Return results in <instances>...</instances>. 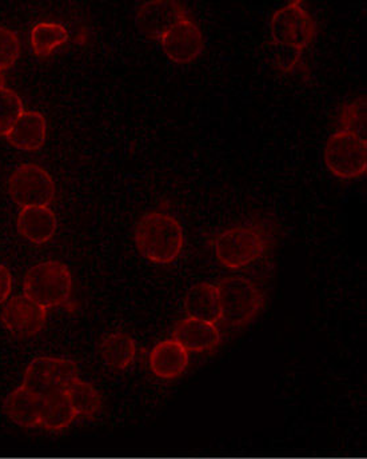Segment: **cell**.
<instances>
[{"label": "cell", "instance_id": "d6986e66", "mask_svg": "<svg viewBox=\"0 0 367 459\" xmlns=\"http://www.w3.org/2000/svg\"><path fill=\"white\" fill-rule=\"evenodd\" d=\"M100 354L107 368L114 371L126 370L135 359V341L125 333H112L100 342Z\"/></svg>", "mask_w": 367, "mask_h": 459}, {"label": "cell", "instance_id": "603a6c76", "mask_svg": "<svg viewBox=\"0 0 367 459\" xmlns=\"http://www.w3.org/2000/svg\"><path fill=\"white\" fill-rule=\"evenodd\" d=\"M24 113L23 102L13 90L0 89V136H5Z\"/></svg>", "mask_w": 367, "mask_h": 459}, {"label": "cell", "instance_id": "30bf717a", "mask_svg": "<svg viewBox=\"0 0 367 459\" xmlns=\"http://www.w3.org/2000/svg\"><path fill=\"white\" fill-rule=\"evenodd\" d=\"M0 321L13 337L31 338L45 329L48 310L26 295H18L5 302Z\"/></svg>", "mask_w": 367, "mask_h": 459}, {"label": "cell", "instance_id": "52a82bcc", "mask_svg": "<svg viewBox=\"0 0 367 459\" xmlns=\"http://www.w3.org/2000/svg\"><path fill=\"white\" fill-rule=\"evenodd\" d=\"M8 195L22 209L48 207L55 199V182L45 169L32 163L19 166L11 174L7 185Z\"/></svg>", "mask_w": 367, "mask_h": 459}, {"label": "cell", "instance_id": "8fae6325", "mask_svg": "<svg viewBox=\"0 0 367 459\" xmlns=\"http://www.w3.org/2000/svg\"><path fill=\"white\" fill-rule=\"evenodd\" d=\"M161 48L175 65L196 62L205 51V38L194 19L186 18L163 35Z\"/></svg>", "mask_w": 367, "mask_h": 459}, {"label": "cell", "instance_id": "8992f818", "mask_svg": "<svg viewBox=\"0 0 367 459\" xmlns=\"http://www.w3.org/2000/svg\"><path fill=\"white\" fill-rule=\"evenodd\" d=\"M325 165L334 177L352 180L367 171V142L338 130L326 142Z\"/></svg>", "mask_w": 367, "mask_h": 459}, {"label": "cell", "instance_id": "cb8c5ba5", "mask_svg": "<svg viewBox=\"0 0 367 459\" xmlns=\"http://www.w3.org/2000/svg\"><path fill=\"white\" fill-rule=\"evenodd\" d=\"M21 42L13 30L0 26V71L8 70L21 56Z\"/></svg>", "mask_w": 367, "mask_h": 459}, {"label": "cell", "instance_id": "7402d4cb", "mask_svg": "<svg viewBox=\"0 0 367 459\" xmlns=\"http://www.w3.org/2000/svg\"><path fill=\"white\" fill-rule=\"evenodd\" d=\"M338 127L341 131L354 134L358 138H367V100L365 95L344 103L338 115Z\"/></svg>", "mask_w": 367, "mask_h": 459}, {"label": "cell", "instance_id": "3957f363", "mask_svg": "<svg viewBox=\"0 0 367 459\" xmlns=\"http://www.w3.org/2000/svg\"><path fill=\"white\" fill-rule=\"evenodd\" d=\"M222 324L243 327L254 321L266 306L265 292L245 277L224 278L219 282Z\"/></svg>", "mask_w": 367, "mask_h": 459}, {"label": "cell", "instance_id": "d4e9b609", "mask_svg": "<svg viewBox=\"0 0 367 459\" xmlns=\"http://www.w3.org/2000/svg\"><path fill=\"white\" fill-rule=\"evenodd\" d=\"M271 48H273L274 57H275L276 68L281 73L292 74L301 68H305L303 51L276 45H271Z\"/></svg>", "mask_w": 367, "mask_h": 459}, {"label": "cell", "instance_id": "7c38bea8", "mask_svg": "<svg viewBox=\"0 0 367 459\" xmlns=\"http://www.w3.org/2000/svg\"><path fill=\"white\" fill-rule=\"evenodd\" d=\"M172 341L188 352H210L221 343V333L216 325L199 319L185 318L175 325Z\"/></svg>", "mask_w": 367, "mask_h": 459}, {"label": "cell", "instance_id": "484cf974", "mask_svg": "<svg viewBox=\"0 0 367 459\" xmlns=\"http://www.w3.org/2000/svg\"><path fill=\"white\" fill-rule=\"evenodd\" d=\"M13 291V275L8 272L7 267L0 264V305L7 302Z\"/></svg>", "mask_w": 367, "mask_h": 459}, {"label": "cell", "instance_id": "6da1fadb", "mask_svg": "<svg viewBox=\"0 0 367 459\" xmlns=\"http://www.w3.org/2000/svg\"><path fill=\"white\" fill-rule=\"evenodd\" d=\"M134 238L142 256L157 264L177 261L185 246L182 226L166 212L144 214L136 223Z\"/></svg>", "mask_w": 367, "mask_h": 459}, {"label": "cell", "instance_id": "ffe728a7", "mask_svg": "<svg viewBox=\"0 0 367 459\" xmlns=\"http://www.w3.org/2000/svg\"><path fill=\"white\" fill-rule=\"evenodd\" d=\"M66 394L78 418L92 420L102 410V397L100 392L89 382L82 381L81 378L66 387Z\"/></svg>", "mask_w": 367, "mask_h": 459}, {"label": "cell", "instance_id": "4316f807", "mask_svg": "<svg viewBox=\"0 0 367 459\" xmlns=\"http://www.w3.org/2000/svg\"><path fill=\"white\" fill-rule=\"evenodd\" d=\"M4 83H5L4 76H3L2 71H0V89H2V87H4Z\"/></svg>", "mask_w": 367, "mask_h": 459}, {"label": "cell", "instance_id": "2e32d148", "mask_svg": "<svg viewBox=\"0 0 367 459\" xmlns=\"http://www.w3.org/2000/svg\"><path fill=\"white\" fill-rule=\"evenodd\" d=\"M183 308L188 318L219 324L222 311L218 287L207 282L197 283L186 294Z\"/></svg>", "mask_w": 367, "mask_h": 459}, {"label": "cell", "instance_id": "277c9868", "mask_svg": "<svg viewBox=\"0 0 367 459\" xmlns=\"http://www.w3.org/2000/svg\"><path fill=\"white\" fill-rule=\"evenodd\" d=\"M23 291L46 310L60 307L67 305L73 294V277L62 262H40L27 272Z\"/></svg>", "mask_w": 367, "mask_h": 459}, {"label": "cell", "instance_id": "ac0fdd59", "mask_svg": "<svg viewBox=\"0 0 367 459\" xmlns=\"http://www.w3.org/2000/svg\"><path fill=\"white\" fill-rule=\"evenodd\" d=\"M78 420L75 410L68 401L66 390L43 397L42 415L39 429L46 431H63Z\"/></svg>", "mask_w": 367, "mask_h": 459}, {"label": "cell", "instance_id": "7a4b0ae2", "mask_svg": "<svg viewBox=\"0 0 367 459\" xmlns=\"http://www.w3.org/2000/svg\"><path fill=\"white\" fill-rule=\"evenodd\" d=\"M270 238L257 226H235L219 232L213 240L216 259L229 270H240L259 261L268 250Z\"/></svg>", "mask_w": 367, "mask_h": 459}, {"label": "cell", "instance_id": "5b68a950", "mask_svg": "<svg viewBox=\"0 0 367 459\" xmlns=\"http://www.w3.org/2000/svg\"><path fill=\"white\" fill-rule=\"evenodd\" d=\"M271 45L303 51L310 48L318 34V24L303 2H292L271 16Z\"/></svg>", "mask_w": 367, "mask_h": 459}, {"label": "cell", "instance_id": "5bb4252c", "mask_svg": "<svg viewBox=\"0 0 367 459\" xmlns=\"http://www.w3.org/2000/svg\"><path fill=\"white\" fill-rule=\"evenodd\" d=\"M48 138V122L38 111H24L5 135L8 143L22 152H38Z\"/></svg>", "mask_w": 367, "mask_h": 459}, {"label": "cell", "instance_id": "9a60e30c", "mask_svg": "<svg viewBox=\"0 0 367 459\" xmlns=\"http://www.w3.org/2000/svg\"><path fill=\"white\" fill-rule=\"evenodd\" d=\"M16 226L24 239L34 245H45L57 232V215L50 207H24L19 212Z\"/></svg>", "mask_w": 367, "mask_h": 459}, {"label": "cell", "instance_id": "4fadbf2b", "mask_svg": "<svg viewBox=\"0 0 367 459\" xmlns=\"http://www.w3.org/2000/svg\"><path fill=\"white\" fill-rule=\"evenodd\" d=\"M42 409V395L24 385L11 392L3 403L4 414L15 425L24 429H39Z\"/></svg>", "mask_w": 367, "mask_h": 459}, {"label": "cell", "instance_id": "9c48e42d", "mask_svg": "<svg viewBox=\"0 0 367 459\" xmlns=\"http://www.w3.org/2000/svg\"><path fill=\"white\" fill-rule=\"evenodd\" d=\"M190 16L182 3L175 0H155L142 3L136 7L135 23L144 37L152 40H161L175 24Z\"/></svg>", "mask_w": 367, "mask_h": 459}, {"label": "cell", "instance_id": "ba28073f", "mask_svg": "<svg viewBox=\"0 0 367 459\" xmlns=\"http://www.w3.org/2000/svg\"><path fill=\"white\" fill-rule=\"evenodd\" d=\"M79 378L76 362L66 358H35L23 374L24 386L39 393L42 397L63 392L68 385Z\"/></svg>", "mask_w": 367, "mask_h": 459}, {"label": "cell", "instance_id": "e0dca14e", "mask_svg": "<svg viewBox=\"0 0 367 459\" xmlns=\"http://www.w3.org/2000/svg\"><path fill=\"white\" fill-rule=\"evenodd\" d=\"M188 352L172 340L158 343L150 352V368L162 379H175L185 373L188 366Z\"/></svg>", "mask_w": 367, "mask_h": 459}, {"label": "cell", "instance_id": "44dd1931", "mask_svg": "<svg viewBox=\"0 0 367 459\" xmlns=\"http://www.w3.org/2000/svg\"><path fill=\"white\" fill-rule=\"evenodd\" d=\"M67 30L57 23H40L35 24L30 35V42H31L32 50L38 57H48L57 50L60 46L67 43Z\"/></svg>", "mask_w": 367, "mask_h": 459}]
</instances>
